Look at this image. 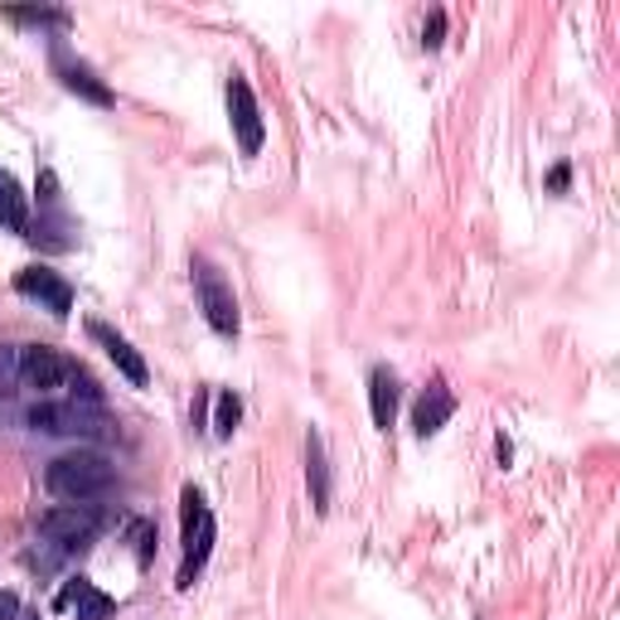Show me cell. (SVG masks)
<instances>
[{
  "label": "cell",
  "instance_id": "cell-11",
  "mask_svg": "<svg viewBox=\"0 0 620 620\" xmlns=\"http://www.w3.org/2000/svg\"><path fill=\"white\" fill-rule=\"evenodd\" d=\"M451 417H456V393L446 388L441 378H431L427 393H421L417 407H413V427H417V437H437V431H441Z\"/></svg>",
  "mask_w": 620,
  "mask_h": 620
},
{
  "label": "cell",
  "instance_id": "cell-8",
  "mask_svg": "<svg viewBox=\"0 0 620 620\" xmlns=\"http://www.w3.org/2000/svg\"><path fill=\"white\" fill-rule=\"evenodd\" d=\"M30 427L34 431H54V437H98L102 421L78 403H34L30 407Z\"/></svg>",
  "mask_w": 620,
  "mask_h": 620
},
{
  "label": "cell",
  "instance_id": "cell-21",
  "mask_svg": "<svg viewBox=\"0 0 620 620\" xmlns=\"http://www.w3.org/2000/svg\"><path fill=\"white\" fill-rule=\"evenodd\" d=\"M567 180H572V170H567V161H562V165H552V175H548V190H558V194H562V190H567Z\"/></svg>",
  "mask_w": 620,
  "mask_h": 620
},
{
  "label": "cell",
  "instance_id": "cell-13",
  "mask_svg": "<svg viewBox=\"0 0 620 620\" xmlns=\"http://www.w3.org/2000/svg\"><path fill=\"white\" fill-rule=\"evenodd\" d=\"M368 413H374V427L388 431L398 421V378L388 368H374L368 374Z\"/></svg>",
  "mask_w": 620,
  "mask_h": 620
},
{
  "label": "cell",
  "instance_id": "cell-4",
  "mask_svg": "<svg viewBox=\"0 0 620 620\" xmlns=\"http://www.w3.org/2000/svg\"><path fill=\"white\" fill-rule=\"evenodd\" d=\"M16 374H20V384L39 393V398H49V393H59V388H69L83 368H78L69 354H59V349H49V345H24L20 349V364H16Z\"/></svg>",
  "mask_w": 620,
  "mask_h": 620
},
{
  "label": "cell",
  "instance_id": "cell-22",
  "mask_svg": "<svg viewBox=\"0 0 620 620\" xmlns=\"http://www.w3.org/2000/svg\"><path fill=\"white\" fill-rule=\"evenodd\" d=\"M20 620H39V616H20Z\"/></svg>",
  "mask_w": 620,
  "mask_h": 620
},
{
  "label": "cell",
  "instance_id": "cell-15",
  "mask_svg": "<svg viewBox=\"0 0 620 620\" xmlns=\"http://www.w3.org/2000/svg\"><path fill=\"white\" fill-rule=\"evenodd\" d=\"M0 228L30 237V200H24L20 180L10 170H0Z\"/></svg>",
  "mask_w": 620,
  "mask_h": 620
},
{
  "label": "cell",
  "instance_id": "cell-12",
  "mask_svg": "<svg viewBox=\"0 0 620 620\" xmlns=\"http://www.w3.org/2000/svg\"><path fill=\"white\" fill-rule=\"evenodd\" d=\"M54 73L63 78V88H69V92H78V98H83V102H92V108H112V102H116V98H112V88L102 83V78L92 73L88 63H73V59L54 54Z\"/></svg>",
  "mask_w": 620,
  "mask_h": 620
},
{
  "label": "cell",
  "instance_id": "cell-14",
  "mask_svg": "<svg viewBox=\"0 0 620 620\" xmlns=\"http://www.w3.org/2000/svg\"><path fill=\"white\" fill-rule=\"evenodd\" d=\"M306 480H311V505L315 514H329V460L321 431H306Z\"/></svg>",
  "mask_w": 620,
  "mask_h": 620
},
{
  "label": "cell",
  "instance_id": "cell-17",
  "mask_svg": "<svg viewBox=\"0 0 620 620\" xmlns=\"http://www.w3.org/2000/svg\"><path fill=\"white\" fill-rule=\"evenodd\" d=\"M126 538H131V548H136V558L151 562V552H155V524L131 519V524H126Z\"/></svg>",
  "mask_w": 620,
  "mask_h": 620
},
{
  "label": "cell",
  "instance_id": "cell-18",
  "mask_svg": "<svg viewBox=\"0 0 620 620\" xmlns=\"http://www.w3.org/2000/svg\"><path fill=\"white\" fill-rule=\"evenodd\" d=\"M10 20L16 24H39V30H44V24H54V30H63V24H69V16H63V10H6Z\"/></svg>",
  "mask_w": 620,
  "mask_h": 620
},
{
  "label": "cell",
  "instance_id": "cell-9",
  "mask_svg": "<svg viewBox=\"0 0 620 620\" xmlns=\"http://www.w3.org/2000/svg\"><path fill=\"white\" fill-rule=\"evenodd\" d=\"M88 335L98 339L102 349H108V359H112L116 368H122V378H126L131 388H146V384H151V368H146L141 349L131 345L126 335H116V329H112V325H102V321H92V325H88Z\"/></svg>",
  "mask_w": 620,
  "mask_h": 620
},
{
  "label": "cell",
  "instance_id": "cell-6",
  "mask_svg": "<svg viewBox=\"0 0 620 620\" xmlns=\"http://www.w3.org/2000/svg\"><path fill=\"white\" fill-rule=\"evenodd\" d=\"M228 122H233V136H237V151L243 155H257L262 141H267V122H262V108L247 88V78H228Z\"/></svg>",
  "mask_w": 620,
  "mask_h": 620
},
{
  "label": "cell",
  "instance_id": "cell-2",
  "mask_svg": "<svg viewBox=\"0 0 620 620\" xmlns=\"http://www.w3.org/2000/svg\"><path fill=\"white\" fill-rule=\"evenodd\" d=\"M180 543H184V558H180V577L175 587H194V577L204 572L209 552H214V509H209V499L194 490V485H184L180 495Z\"/></svg>",
  "mask_w": 620,
  "mask_h": 620
},
{
  "label": "cell",
  "instance_id": "cell-16",
  "mask_svg": "<svg viewBox=\"0 0 620 620\" xmlns=\"http://www.w3.org/2000/svg\"><path fill=\"white\" fill-rule=\"evenodd\" d=\"M237 417H243V398H237V393H228V388H223L218 398H214V437H233Z\"/></svg>",
  "mask_w": 620,
  "mask_h": 620
},
{
  "label": "cell",
  "instance_id": "cell-10",
  "mask_svg": "<svg viewBox=\"0 0 620 620\" xmlns=\"http://www.w3.org/2000/svg\"><path fill=\"white\" fill-rule=\"evenodd\" d=\"M78 611V620H108L116 611V601L108 597V591H98L88 582V577H69V582L59 587V597H54V611Z\"/></svg>",
  "mask_w": 620,
  "mask_h": 620
},
{
  "label": "cell",
  "instance_id": "cell-5",
  "mask_svg": "<svg viewBox=\"0 0 620 620\" xmlns=\"http://www.w3.org/2000/svg\"><path fill=\"white\" fill-rule=\"evenodd\" d=\"M194 296H200L204 321L214 325L223 339H233L237 335V296H233V286L223 282V272L209 257H194Z\"/></svg>",
  "mask_w": 620,
  "mask_h": 620
},
{
  "label": "cell",
  "instance_id": "cell-20",
  "mask_svg": "<svg viewBox=\"0 0 620 620\" xmlns=\"http://www.w3.org/2000/svg\"><path fill=\"white\" fill-rule=\"evenodd\" d=\"M0 620H20V597L16 591H0Z\"/></svg>",
  "mask_w": 620,
  "mask_h": 620
},
{
  "label": "cell",
  "instance_id": "cell-7",
  "mask_svg": "<svg viewBox=\"0 0 620 620\" xmlns=\"http://www.w3.org/2000/svg\"><path fill=\"white\" fill-rule=\"evenodd\" d=\"M16 292L24 301H34V306H44L49 315H59V321L73 311V286L63 282L54 267H20L16 272Z\"/></svg>",
  "mask_w": 620,
  "mask_h": 620
},
{
  "label": "cell",
  "instance_id": "cell-19",
  "mask_svg": "<svg viewBox=\"0 0 620 620\" xmlns=\"http://www.w3.org/2000/svg\"><path fill=\"white\" fill-rule=\"evenodd\" d=\"M441 34H446V16H441V10H431L427 30H421V44H427V49H437V44H441Z\"/></svg>",
  "mask_w": 620,
  "mask_h": 620
},
{
  "label": "cell",
  "instance_id": "cell-1",
  "mask_svg": "<svg viewBox=\"0 0 620 620\" xmlns=\"http://www.w3.org/2000/svg\"><path fill=\"white\" fill-rule=\"evenodd\" d=\"M44 485L63 505H98L116 490V466L102 451H63L49 460Z\"/></svg>",
  "mask_w": 620,
  "mask_h": 620
},
{
  "label": "cell",
  "instance_id": "cell-3",
  "mask_svg": "<svg viewBox=\"0 0 620 620\" xmlns=\"http://www.w3.org/2000/svg\"><path fill=\"white\" fill-rule=\"evenodd\" d=\"M102 509L98 505H54L49 514H39V538L54 543L59 552H78L88 543H98L102 533Z\"/></svg>",
  "mask_w": 620,
  "mask_h": 620
}]
</instances>
